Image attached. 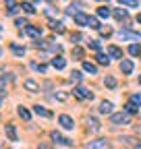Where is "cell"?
Instances as JSON below:
<instances>
[{
    "instance_id": "25",
    "label": "cell",
    "mask_w": 141,
    "mask_h": 149,
    "mask_svg": "<svg viewBox=\"0 0 141 149\" xmlns=\"http://www.w3.org/2000/svg\"><path fill=\"white\" fill-rule=\"evenodd\" d=\"M104 83H106V87H110V89H114V87H116V79H114V77H110V74L104 79Z\"/></svg>"
},
{
    "instance_id": "14",
    "label": "cell",
    "mask_w": 141,
    "mask_h": 149,
    "mask_svg": "<svg viewBox=\"0 0 141 149\" xmlns=\"http://www.w3.org/2000/svg\"><path fill=\"white\" fill-rule=\"evenodd\" d=\"M50 29L56 31V33H64V25L60 21H50Z\"/></svg>"
},
{
    "instance_id": "38",
    "label": "cell",
    "mask_w": 141,
    "mask_h": 149,
    "mask_svg": "<svg viewBox=\"0 0 141 149\" xmlns=\"http://www.w3.org/2000/svg\"><path fill=\"white\" fill-rule=\"evenodd\" d=\"M81 40V33H73L70 35V42H79Z\"/></svg>"
},
{
    "instance_id": "24",
    "label": "cell",
    "mask_w": 141,
    "mask_h": 149,
    "mask_svg": "<svg viewBox=\"0 0 141 149\" xmlns=\"http://www.w3.org/2000/svg\"><path fill=\"white\" fill-rule=\"evenodd\" d=\"M21 8H23L27 15H33V13H35V8H33V4H31V2H23V4H21Z\"/></svg>"
},
{
    "instance_id": "12",
    "label": "cell",
    "mask_w": 141,
    "mask_h": 149,
    "mask_svg": "<svg viewBox=\"0 0 141 149\" xmlns=\"http://www.w3.org/2000/svg\"><path fill=\"white\" fill-rule=\"evenodd\" d=\"M4 130H6V135H8V141H19V139H17V130H15L13 124H6Z\"/></svg>"
},
{
    "instance_id": "21",
    "label": "cell",
    "mask_w": 141,
    "mask_h": 149,
    "mask_svg": "<svg viewBox=\"0 0 141 149\" xmlns=\"http://www.w3.org/2000/svg\"><path fill=\"white\" fill-rule=\"evenodd\" d=\"M96 58H98V62H100V64H106V66L110 64V56H106V54H98Z\"/></svg>"
},
{
    "instance_id": "9",
    "label": "cell",
    "mask_w": 141,
    "mask_h": 149,
    "mask_svg": "<svg viewBox=\"0 0 141 149\" xmlns=\"http://www.w3.org/2000/svg\"><path fill=\"white\" fill-rule=\"evenodd\" d=\"M108 56L110 58H122V50L116 46H108Z\"/></svg>"
},
{
    "instance_id": "10",
    "label": "cell",
    "mask_w": 141,
    "mask_h": 149,
    "mask_svg": "<svg viewBox=\"0 0 141 149\" xmlns=\"http://www.w3.org/2000/svg\"><path fill=\"white\" fill-rule=\"evenodd\" d=\"M52 66L58 68V70H62V68L66 66V60H64V58H60V56H56V58H52Z\"/></svg>"
},
{
    "instance_id": "33",
    "label": "cell",
    "mask_w": 141,
    "mask_h": 149,
    "mask_svg": "<svg viewBox=\"0 0 141 149\" xmlns=\"http://www.w3.org/2000/svg\"><path fill=\"white\" fill-rule=\"evenodd\" d=\"M100 33H102L104 37H108V35H112V29H110V27H100Z\"/></svg>"
},
{
    "instance_id": "5",
    "label": "cell",
    "mask_w": 141,
    "mask_h": 149,
    "mask_svg": "<svg viewBox=\"0 0 141 149\" xmlns=\"http://www.w3.org/2000/svg\"><path fill=\"white\" fill-rule=\"evenodd\" d=\"M58 122L62 124V128H73V126H75L73 118H70V116H66V114H62V116L58 118Z\"/></svg>"
},
{
    "instance_id": "26",
    "label": "cell",
    "mask_w": 141,
    "mask_h": 149,
    "mask_svg": "<svg viewBox=\"0 0 141 149\" xmlns=\"http://www.w3.org/2000/svg\"><path fill=\"white\" fill-rule=\"evenodd\" d=\"M19 116H21L23 120H29V118H31V114H29V110H27V108H23V106L19 108Z\"/></svg>"
},
{
    "instance_id": "15",
    "label": "cell",
    "mask_w": 141,
    "mask_h": 149,
    "mask_svg": "<svg viewBox=\"0 0 141 149\" xmlns=\"http://www.w3.org/2000/svg\"><path fill=\"white\" fill-rule=\"evenodd\" d=\"M112 102H102L100 104V112H102V114H110V112H112Z\"/></svg>"
},
{
    "instance_id": "37",
    "label": "cell",
    "mask_w": 141,
    "mask_h": 149,
    "mask_svg": "<svg viewBox=\"0 0 141 149\" xmlns=\"http://www.w3.org/2000/svg\"><path fill=\"white\" fill-rule=\"evenodd\" d=\"M4 91H6V81L0 79V95H2V97H4Z\"/></svg>"
},
{
    "instance_id": "43",
    "label": "cell",
    "mask_w": 141,
    "mask_h": 149,
    "mask_svg": "<svg viewBox=\"0 0 141 149\" xmlns=\"http://www.w3.org/2000/svg\"><path fill=\"white\" fill-rule=\"evenodd\" d=\"M0 56H2V50H0Z\"/></svg>"
},
{
    "instance_id": "8",
    "label": "cell",
    "mask_w": 141,
    "mask_h": 149,
    "mask_svg": "<svg viewBox=\"0 0 141 149\" xmlns=\"http://www.w3.org/2000/svg\"><path fill=\"white\" fill-rule=\"evenodd\" d=\"M33 112H35L38 116H44V118H50V116H52V112L46 110L44 106H33Z\"/></svg>"
},
{
    "instance_id": "7",
    "label": "cell",
    "mask_w": 141,
    "mask_h": 149,
    "mask_svg": "<svg viewBox=\"0 0 141 149\" xmlns=\"http://www.w3.org/2000/svg\"><path fill=\"white\" fill-rule=\"evenodd\" d=\"M120 40H131V42H137L139 40V33H131V31H120L118 33Z\"/></svg>"
},
{
    "instance_id": "6",
    "label": "cell",
    "mask_w": 141,
    "mask_h": 149,
    "mask_svg": "<svg viewBox=\"0 0 141 149\" xmlns=\"http://www.w3.org/2000/svg\"><path fill=\"white\" fill-rule=\"evenodd\" d=\"M25 33H27V35H31V37H35V40H40V35H42V29L33 27V25H27V27H25Z\"/></svg>"
},
{
    "instance_id": "28",
    "label": "cell",
    "mask_w": 141,
    "mask_h": 149,
    "mask_svg": "<svg viewBox=\"0 0 141 149\" xmlns=\"http://www.w3.org/2000/svg\"><path fill=\"white\" fill-rule=\"evenodd\" d=\"M73 56H75V60H81V58H83V50H81L79 46H75V48H73Z\"/></svg>"
},
{
    "instance_id": "35",
    "label": "cell",
    "mask_w": 141,
    "mask_h": 149,
    "mask_svg": "<svg viewBox=\"0 0 141 149\" xmlns=\"http://www.w3.org/2000/svg\"><path fill=\"white\" fill-rule=\"evenodd\" d=\"M127 112H129V114H135V112H137V104H127Z\"/></svg>"
},
{
    "instance_id": "13",
    "label": "cell",
    "mask_w": 141,
    "mask_h": 149,
    "mask_svg": "<svg viewBox=\"0 0 141 149\" xmlns=\"http://www.w3.org/2000/svg\"><path fill=\"white\" fill-rule=\"evenodd\" d=\"M87 21H89V17H87V15L75 13V23H77V25H87Z\"/></svg>"
},
{
    "instance_id": "18",
    "label": "cell",
    "mask_w": 141,
    "mask_h": 149,
    "mask_svg": "<svg viewBox=\"0 0 141 149\" xmlns=\"http://www.w3.org/2000/svg\"><path fill=\"white\" fill-rule=\"evenodd\" d=\"M129 54H131V56H139V54H141V46H139V44H131V46H129Z\"/></svg>"
},
{
    "instance_id": "45",
    "label": "cell",
    "mask_w": 141,
    "mask_h": 149,
    "mask_svg": "<svg viewBox=\"0 0 141 149\" xmlns=\"http://www.w3.org/2000/svg\"><path fill=\"white\" fill-rule=\"evenodd\" d=\"M50 2H52V0H50Z\"/></svg>"
},
{
    "instance_id": "19",
    "label": "cell",
    "mask_w": 141,
    "mask_h": 149,
    "mask_svg": "<svg viewBox=\"0 0 141 149\" xmlns=\"http://www.w3.org/2000/svg\"><path fill=\"white\" fill-rule=\"evenodd\" d=\"M98 17L108 19V17H110V8H108V6H100V8H98Z\"/></svg>"
},
{
    "instance_id": "32",
    "label": "cell",
    "mask_w": 141,
    "mask_h": 149,
    "mask_svg": "<svg viewBox=\"0 0 141 149\" xmlns=\"http://www.w3.org/2000/svg\"><path fill=\"white\" fill-rule=\"evenodd\" d=\"M89 48H91V50H96V52H98V50H100V48H102V46H100V42H98V40H89Z\"/></svg>"
},
{
    "instance_id": "31",
    "label": "cell",
    "mask_w": 141,
    "mask_h": 149,
    "mask_svg": "<svg viewBox=\"0 0 141 149\" xmlns=\"http://www.w3.org/2000/svg\"><path fill=\"white\" fill-rule=\"evenodd\" d=\"M120 4H125V6H139L137 0H120Z\"/></svg>"
},
{
    "instance_id": "23",
    "label": "cell",
    "mask_w": 141,
    "mask_h": 149,
    "mask_svg": "<svg viewBox=\"0 0 141 149\" xmlns=\"http://www.w3.org/2000/svg\"><path fill=\"white\" fill-rule=\"evenodd\" d=\"M83 79V74L79 72V70H73V72H70V83H79Z\"/></svg>"
},
{
    "instance_id": "11",
    "label": "cell",
    "mask_w": 141,
    "mask_h": 149,
    "mask_svg": "<svg viewBox=\"0 0 141 149\" xmlns=\"http://www.w3.org/2000/svg\"><path fill=\"white\" fill-rule=\"evenodd\" d=\"M120 70L125 72V74H131V72H133V62H131V60H122V62H120Z\"/></svg>"
},
{
    "instance_id": "16",
    "label": "cell",
    "mask_w": 141,
    "mask_h": 149,
    "mask_svg": "<svg viewBox=\"0 0 141 149\" xmlns=\"http://www.w3.org/2000/svg\"><path fill=\"white\" fill-rule=\"evenodd\" d=\"M114 17L118 19V21H127V17H129V15H127L125 8H116V10H114Z\"/></svg>"
},
{
    "instance_id": "1",
    "label": "cell",
    "mask_w": 141,
    "mask_h": 149,
    "mask_svg": "<svg viewBox=\"0 0 141 149\" xmlns=\"http://www.w3.org/2000/svg\"><path fill=\"white\" fill-rule=\"evenodd\" d=\"M52 141H54L56 145H64V147H73V141H70V139H66V137H62L60 133H52Z\"/></svg>"
},
{
    "instance_id": "30",
    "label": "cell",
    "mask_w": 141,
    "mask_h": 149,
    "mask_svg": "<svg viewBox=\"0 0 141 149\" xmlns=\"http://www.w3.org/2000/svg\"><path fill=\"white\" fill-rule=\"evenodd\" d=\"M131 102L137 104V106H141V93H133V95H131Z\"/></svg>"
},
{
    "instance_id": "44",
    "label": "cell",
    "mask_w": 141,
    "mask_h": 149,
    "mask_svg": "<svg viewBox=\"0 0 141 149\" xmlns=\"http://www.w3.org/2000/svg\"><path fill=\"white\" fill-rule=\"evenodd\" d=\"M139 83H141V79H139Z\"/></svg>"
},
{
    "instance_id": "17",
    "label": "cell",
    "mask_w": 141,
    "mask_h": 149,
    "mask_svg": "<svg viewBox=\"0 0 141 149\" xmlns=\"http://www.w3.org/2000/svg\"><path fill=\"white\" fill-rule=\"evenodd\" d=\"M25 89H27V91H31V93L40 91V87H38V83H35V81H25Z\"/></svg>"
},
{
    "instance_id": "36",
    "label": "cell",
    "mask_w": 141,
    "mask_h": 149,
    "mask_svg": "<svg viewBox=\"0 0 141 149\" xmlns=\"http://www.w3.org/2000/svg\"><path fill=\"white\" fill-rule=\"evenodd\" d=\"M15 25H17V27H23V29H25V27H27L29 23L25 21V19H17V21H15Z\"/></svg>"
},
{
    "instance_id": "2",
    "label": "cell",
    "mask_w": 141,
    "mask_h": 149,
    "mask_svg": "<svg viewBox=\"0 0 141 149\" xmlns=\"http://www.w3.org/2000/svg\"><path fill=\"white\" fill-rule=\"evenodd\" d=\"M75 95L81 97V100H94V93H91L89 89H85L83 85H79V87L75 89Z\"/></svg>"
},
{
    "instance_id": "4",
    "label": "cell",
    "mask_w": 141,
    "mask_h": 149,
    "mask_svg": "<svg viewBox=\"0 0 141 149\" xmlns=\"http://www.w3.org/2000/svg\"><path fill=\"white\" fill-rule=\"evenodd\" d=\"M87 147H96V149H106V147H110V143L106 141V139H98V141H89V143H87Z\"/></svg>"
},
{
    "instance_id": "34",
    "label": "cell",
    "mask_w": 141,
    "mask_h": 149,
    "mask_svg": "<svg viewBox=\"0 0 141 149\" xmlns=\"http://www.w3.org/2000/svg\"><path fill=\"white\" fill-rule=\"evenodd\" d=\"M31 68H33V70H40V72H46V66H44V64H38V62H33Z\"/></svg>"
},
{
    "instance_id": "41",
    "label": "cell",
    "mask_w": 141,
    "mask_h": 149,
    "mask_svg": "<svg viewBox=\"0 0 141 149\" xmlns=\"http://www.w3.org/2000/svg\"><path fill=\"white\" fill-rule=\"evenodd\" d=\"M0 106H2V95H0Z\"/></svg>"
},
{
    "instance_id": "27",
    "label": "cell",
    "mask_w": 141,
    "mask_h": 149,
    "mask_svg": "<svg viewBox=\"0 0 141 149\" xmlns=\"http://www.w3.org/2000/svg\"><path fill=\"white\" fill-rule=\"evenodd\" d=\"M87 25H89L91 29H100V21L96 17H89V21H87Z\"/></svg>"
},
{
    "instance_id": "3",
    "label": "cell",
    "mask_w": 141,
    "mask_h": 149,
    "mask_svg": "<svg viewBox=\"0 0 141 149\" xmlns=\"http://www.w3.org/2000/svg\"><path fill=\"white\" fill-rule=\"evenodd\" d=\"M110 122L112 124H127L129 122V116L125 114V112H120V114H112L110 116Z\"/></svg>"
},
{
    "instance_id": "39",
    "label": "cell",
    "mask_w": 141,
    "mask_h": 149,
    "mask_svg": "<svg viewBox=\"0 0 141 149\" xmlns=\"http://www.w3.org/2000/svg\"><path fill=\"white\" fill-rule=\"evenodd\" d=\"M56 100H60V102H64V100H66V93H56Z\"/></svg>"
},
{
    "instance_id": "29",
    "label": "cell",
    "mask_w": 141,
    "mask_h": 149,
    "mask_svg": "<svg viewBox=\"0 0 141 149\" xmlns=\"http://www.w3.org/2000/svg\"><path fill=\"white\" fill-rule=\"evenodd\" d=\"M87 122L91 124V130H98V128H100V122H98L94 116H89V118H87Z\"/></svg>"
},
{
    "instance_id": "22",
    "label": "cell",
    "mask_w": 141,
    "mask_h": 149,
    "mask_svg": "<svg viewBox=\"0 0 141 149\" xmlns=\"http://www.w3.org/2000/svg\"><path fill=\"white\" fill-rule=\"evenodd\" d=\"M10 50H13V54H17V56H23V54H25V48L17 46V44H10Z\"/></svg>"
},
{
    "instance_id": "42",
    "label": "cell",
    "mask_w": 141,
    "mask_h": 149,
    "mask_svg": "<svg viewBox=\"0 0 141 149\" xmlns=\"http://www.w3.org/2000/svg\"><path fill=\"white\" fill-rule=\"evenodd\" d=\"M98 2H104V0H98Z\"/></svg>"
},
{
    "instance_id": "20",
    "label": "cell",
    "mask_w": 141,
    "mask_h": 149,
    "mask_svg": "<svg viewBox=\"0 0 141 149\" xmlns=\"http://www.w3.org/2000/svg\"><path fill=\"white\" fill-rule=\"evenodd\" d=\"M83 70L85 72H89V74H96V64H91V62H83Z\"/></svg>"
},
{
    "instance_id": "40",
    "label": "cell",
    "mask_w": 141,
    "mask_h": 149,
    "mask_svg": "<svg viewBox=\"0 0 141 149\" xmlns=\"http://www.w3.org/2000/svg\"><path fill=\"white\" fill-rule=\"evenodd\" d=\"M137 23H141V15H137Z\"/></svg>"
}]
</instances>
